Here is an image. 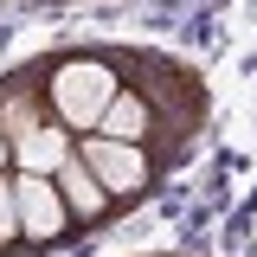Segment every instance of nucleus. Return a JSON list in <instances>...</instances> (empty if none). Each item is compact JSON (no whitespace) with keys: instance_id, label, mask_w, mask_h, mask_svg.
Wrapping results in <instances>:
<instances>
[{"instance_id":"f257e3e1","label":"nucleus","mask_w":257,"mask_h":257,"mask_svg":"<svg viewBox=\"0 0 257 257\" xmlns=\"http://www.w3.org/2000/svg\"><path fill=\"white\" fill-rule=\"evenodd\" d=\"M206 122H212V90L187 58L122 45V90H116V103L103 109V122L90 135L135 142V148H148L161 161V174H174L206 142Z\"/></svg>"},{"instance_id":"f03ea898","label":"nucleus","mask_w":257,"mask_h":257,"mask_svg":"<svg viewBox=\"0 0 257 257\" xmlns=\"http://www.w3.org/2000/svg\"><path fill=\"white\" fill-rule=\"evenodd\" d=\"M32 77L39 103L52 109V122L64 135H90L103 122V109L122 90V45H77V52H45V58L20 64Z\"/></svg>"},{"instance_id":"7ed1b4c3","label":"nucleus","mask_w":257,"mask_h":257,"mask_svg":"<svg viewBox=\"0 0 257 257\" xmlns=\"http://www.w3.org/2000/svg\"><path fill=\"white\" fill-rule=\"evenodd\" d=\"M0 135L13 148V174H58L77 148V135H64L39 103L26 71H0Z\"/></svg>"},{"instance_id":"20e7f679","label":"nucleus","mask_w":257,"mask_h":257,"mask_svg":"<svg viewBox=\"0 0 257 257\" xmlns=\"http://www.w3.org/2000/svg\"><path fill=\"white\" fill-rule=\"evenodd\" d=\"M71 155H77V161L96 174V187L109 193L122 212L148 206V199L167 187L161 161L148 155V148H135V142H116V135H77V148H71Z\"/></svg>"},{"instance_id":"39448f33","label":"nucleus","mask_w":257,"mask_h":257,"mask_svg":"<svg viewBox=\"0 0 257 257\" xmlns=\"http://www.w3.org/2000/svg\"><path fill=\"white\" fill-rule=\"evenodd\" d=\"M13 206H20V251H58L64 238H77L52 174H13Z\"/></svg>"},{"instance_id":"423d86ee","label":"nucleus","mask_w":257,"mask_h":257,"mask_svg":"<svg viewBox=\"0 0 257 257\" xmlns=\"http://www.w3.org/2000/svg\"><path fill=\"white\" fill-rule=\"evenodd\" d=\"M52 180H58V193H64V212H71V225H77V238H84V231H103V225H116V219H128L122 206L96 187V174H90L77 155L64 161Z\"/></svg>"},{"instance_id":"0eeeda50","label":"nucleus","mask_w":257,"mask_h":257,"mask_svg":"<svg viewBox=\"0 0 257 257\" xmlns=\"http://www.w3.org/2000/svg\"><path fill=\"white\" fill-rule=\"evenodd\" d=\"M0 257H20V206H13V174H0Z\"/></svg>"},{"instance_id":"6e6552de","label":"nucleus","mask_w":257,"mask_h":257,"mask_svg":"<svg viewBox=\"0 0 257 257\" xmlns=\"http://www.w3.org/2000/svg\"><path fill=\"white\" fill-rule=\"evenodd\" d=\"M0 174H13V148H7V135H0Z\"/></svg>"},{"instance_id":"1a4fd4ad","label":"nucleus","mask_w":257,"mask_h":257,"mask_svg":"<svg viewBox=\"0 0 257 257\" xmlns=\"http://www.w3.org/2000/svg\"><path fill=\"white\" fill-rule=\"evenodd\" d=\"M45 7H52V0H45Z\"/></svg>"}]
</instances>
